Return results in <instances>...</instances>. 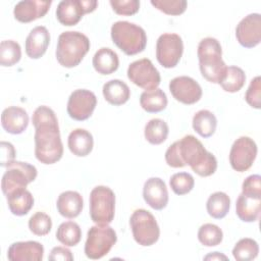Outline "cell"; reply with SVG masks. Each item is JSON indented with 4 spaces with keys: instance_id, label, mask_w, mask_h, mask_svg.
<instances>
[{
    "instance_id": "30",
    "label": "cell",
    "mask_w": 261,
    "mask_h": 261,
    "mask_svg": "<svg viewBox=\"0 0 261 261\" xmlns=\"http://www.w3.org/2000/svg\"><path fill=\"white\" fill-rule=\"evenodd\" d=\"M246 74L239 66H227L225 72L219 82L221 88L228 93L239 92L245 85Z\"/></svg>"
},
{
    "instance_id": "25",
    "label": "cell",
    "mask_w": 261,
    "mask_h": 261,
    "mask_svg": "<svg viewBox=\"0 0 261 261\" xmlns=\"http://www.w3.org/2000/svg\"><path fill=\"white\" fill-rule=\"evenodd\" d=\"M103 96L105 100L114 106H119L126 103L130 97L128 86L120 80H111L104 84Z\"/></svg>"
},
{
    "instance_id": "42",
    "label": "cell",
    "mask_w": 261,
    "mask_h": 261,
    "mask_svg": "<svg viewBox=\"0 0 261 261\" xmlns=\"http://www.w3.org/2000/svg\"><path fill=\"white\" fill-rule=\"evenodd\" d=\"M242 193L261 197V177L259 174L249 175L242 185Z\"/></svg>"
},
{
    "instance_id": "32",
    "label": "cell",
    "mask_w": 261,
    "mask_h": 261,
    "mask_svg": "<svg viewBox=\"0 0 261 261\" xmlns=\"http://www.w3.org/2000/svg\"><path fill=\"white\" fill-rule=\"evenodd\" d=\"M169 128L167 123L160 118H153L145 125V139L152 145H160L167 139Z\"/></svg>"
},
{
    "instance_id": "17",
    "label": "cell",
    "mask_w": 261,
    "mask_h": 261,
    "mask_svg": "<svg viewBox=\"0 0 261 261\" xmlns=\"http://www.w3.org/2000/svg\"><path fill=\"white\" fill-rule=\"evenodd\" d=\"M145 202L155 210H162L168 203V191L163 179L159 177L148 178L143 188Z\"/></svg>"
},
{
    "instance_id": "3",
    "label": "cell",
    "mask_w": 261,
    "mask_h": 261,
    "mask_svg": "<svg viewBox=\"0 0 261 261\" xmlns=\"http://www.w3.org/2000/svg\"><path fill=\"white\" fill-rule=\"evenodd\" d=\"M35 155L43 164H53L63 155L58 122L35 126Z\"/></svg>"
},
{
    "instance_id": "38",
    "label": "cell",
    "mask_w": 261,
    "mask_h": 261,
    "mask_svg": "<svg viewBox=\"0 0 261 261\" xmlns=\"http://www.w3.org/2000/svg\"><path fill=\"white\" fill-rule=\"evenodd\" d=\"M29 228L36 236H46L52 228V220L48 214L41 211L36 212L29 219Z\"/></svg>"
},
{
    "instance_id": "34",
    "label": "cell",
    "mask_w": 261,
    "mask_h": 261,
    "mask_svg": "<svg viewBox=\"0 0 261 261\" xmlns=\"http://www.w3.org/2000/svg\"><path fill=\"white\" fill-rule=\"evenodd\" d=\"M258 243L250 238L241 239L232 249V256L238 261H251L258 256Z\"/></svg>"
},
{
    "instance_id": "12",
    "label": "cell",
    "mask_w": 261,
    "mask_h": 261,
    "mask_svg": "<svg viewBox=\"0 0 261 261\" xmlns=\"http://www.w3.org/2000/svg\"><path fill=\"white\" fill-rule=\"evenodd\" d=\"M257 145L249 137L243 136L237 139L229 151V163L233 170L247 171L254 163L257 156Z\"/></svg>"
},
{
    "instance_id": "39",
    "label": "cell",
    "mask_w": 261,
    "mask_h": 261,
    "mask_svg": "<svg viewBox=\"0 0 261 261\" xmlns=\"http://www.w3.org/2000/svg\"><path fill=\"white\" fill-rule=\"evenodd\" d=\"M151 4L168 15H179L184 13L188 5L185 0H152Z\"/></svg>"
},
{
    "instance_id": "23",
    "label": "cell",
    "mask_w": 261,
    "mask_h": 261,
    "mask_svg": "<svg viewBox=\"0 0 261 261\" xmlns=\"http://www.w3.org/2000/svg\"><path fill=\"white\" fill-rule=\"evenodd\" d=\"M84 206V200L80 193L75 191H65L58 196L56 207L59 214L65 218L77 217Z\"/></svg>"
},
{
    "instance_id": "43",
    "label": "cell",
    "mask_w": 261,
    "mask_h": 261,
    "mask_svg": "<svg viewBox=\"0 0 261 261\" xmlns=\"http://www.w3.org/2000/svg\"><path fill=\"white\" fill-rule=\"evenodd\" d=\"M1 149V159L0 164L3 167H6L8 164L14 161L15 158V149L11 143L8 142H1L0 143Z\"/></svg>"
},
{
    "instance_id": "36",
    "label": "cell",
    "mask_w": 261,
    "mask_h": 261,
    "mask_svg": "<svg viewBox=\"0 0 261 261\" xmlns=\"http://www.w3.org/2000/svg\"><path fill=\"white\" fill-rule=\"evenodd\" d=\"M223 232L221 228L213 223H205L198 230L199 242L206 247H214L222 242Z\"/></svg>"
},
{
    "instance_id": "20",
    "label": "cell",
    "mask_w": 261,
    "mask_h": 261,
    "mask_svg": "<svg viewBox=\"0 0 261 261\" xmlns=\"http://www.w3.org/2000/svg\"><path fill=\"white\" fill-rule=\"evenodd\" d=\"M2 127L12 135H19L23 133L29 125L28 112L17 106H10L5 108L1 114Z\"/></svg>"
},
{
    "instance_id": "6",
    "label": "cell",
    "mask_w": 261,
    "mask_h": 261,
    "mask_svg": "<svg viewBox=\"0 0 261 261\" xmlns=\"http://www.w3.org/2000/svg\"><path fill=\"white\" fill-rule=\"evenodd\" d=\"M115 212L114 192L105 186H97L90 193V216L99 225L112 222Z\"/></svg>"
},
{
    "instance_id": "9",
    "label": "cell",
    "mask_w": 261,
    "mask_h": 261,
    "mask_svg": "<svg viewBox=\"0 0 261 261\" xmlns=\"http://www.w3.org/2000/svg\"><path fill=\"white\" fill-rule=\"evenodd\" d=\"M37 168L27 162L13 161L6 166L1 180V188L3 194L7 197L14 191L25 189L29 184L34 181L37 177Z\"/></svg>"
},
{
    "instance_id": "5",
    "label": "cell",
    "mask_w": 261,
    "mask_h": 261,
    "mask_svg": "<svg viewBox=\"0 0 261 261\" xmlns=\"http://www.w3.org/2000/svg\"><path fill=\"white\" fill-rule=\"evenodd\" d=\"M113 43L126 55H136L144 51L147 45L145 30L133 22L119 20L111 27Z\"/></svg>"
},
{
    "instance_id": "1",
    "label": "cell",
    "mask_w": 261,
    "mask_h": 261,
    "mask_svg": "<svg viewBox=\"0 0 261 261\" xmlns=\"http://www.w3.org/2000/svg\"><path fill=\"white\" fill-rule=\"evenodd\" d=\"M165 161L173 168L189 165L194 172L203 177L212 175L217 169L215 156L193 135H187L171 144L165 152Z\"/></svg>"
},
{
    "instance_id": "37",
    "label": "cell",
    "mask_w": 261,
    "mask_h": 261,
    "mask_svg": "<svg viewBox=\"0 0 261 261\" xmlns=\"http://www.w3.org/2000/svg\"><path fill=\"white\" fill-rule=\"evenodd\" d=\"M169 185L174 194L181 196L190 193L193 190L195 180L194 177L188 172H177L171 175Z\"/></svg>"
},
{
    "instance_id": "10",
    "label": "cell",
    "mask_w": 261,
    "mask_h": 261,
    "mask_svg": "<svg viewBox=\"0 0 261 261\" xmlns=\"http://www.w3.org/2000/svg\"><path fill=\"white\" fill-rule=\"evenodd\" d=\"M184 52V43L177 34H162L156 43L157 61L165 68L177 65Z\"/></svg>"
},
{
    "instance_id": "14",
    "label": "cell",
    "mask_w": 261,
    "mask_h": 261,
    "mask_svg": "<svg viewBox=\"0 0 261 261\" xmlns=\"http://www.w3.org/2000/svg\"><path fill=\"white\" fill-rule=\"evenodd\" d=\"M97 105L96 95L86 89H77L73 91L67 101L68 115L77 121L88 119L94 112Z\"/></svg>"
},
{
    "instance_id": "16",
    "label": "cell",
    "mask_w": 261,
    "mask_h": 261,
    "mask_svg": "<svg viewBox=\"0 0 261 261\" xmlns=\"http://www.w3.org/2000/svg\"><path fill=\"white\" fill-rule=\"evenodd\" d=\"M238 42L245 48H253L261 41V15L251 13L245 16L236 28Z\"/></svg>"
},
{
    "instance_id": "40",
    "label": "cell",
    "mask_w": 261,
    "mask_h": 261,
    "mask_svg": "<svg viewBox=\"0 0 261 261\" xmlns=\"http://www.w3.org/2000/svg\"><path fill=\"white\" fill-rule=\"evenodd\" d=\"M246 102L253 108L260 109L261 106V77L259 75L255 76L246 92L245 95Z\"/></svg>"
},
{
    "instance_id": "27",
    "label": "cell",
    "mask_w": 261,
    "mask_h": 261,
    "mask_svg": "<svg viewBox=\"0 0 261 261\" xmlns=\"http://www.w3.org/2000/svg\"><path fill=\"white\" fill-rule=\"evenodd\" d=\"M6 199L10 212L16 216L27 215L34 206V197L27 189L14 191Z\"/></svg>"
},
{
    "instance_id": "29",
    "label": "cell",
    "mask_w": 261,
    "mask_h": 261,
    "mask_svg": "<svg viewBox=\"0 0 261 261\" xmlns=\"http://www.w3.org/2000/svg\"><path fill=\"white\" fill-rule=\"evenodd\" d=\"M192 124L194 130L202 138H209L216 130L217 119L211 111L202 109L196 112L193 117Z\"/></svg>"
},
{
    "instance_id": "4",
    "label": "cell",
    "mask_w": 261,
    "mask_h": 261,
    "mask_svg": "<svg viewBox=\"0 0 261 261\" xmlns=\"http://www.w3.org/2000/svg\"><path fill=\"white\" fill-rule=\"evenodd\" d=\"M90 50V40L83 33L67 31L59 35L56 59L60 65L71 68L79 65Z\"/></svg>"
},
{
    "instance_id": "31",
    "label": "cell",
    "mask_w": 261,
    "mask_h": 261,
    "mask_svg": "<svg viewBox=\"0 0 261 261\" xmlns=\"http://www.w3.org/2000/svg\"><path fill=\"white\" fill-rule=\"evenodd\" d=\"M229 207L230 199L223 192H215L211 194L206 203L208 214L215 219L225 217L229 211Z\"/></svg>"
},
{
    "instance_id": "19",
    "label": "cell",
    "mask_w": 261,
    "mask_h": 261,
    "mask_svg": "<svg viewBox=\"0 0 261 261\" xmlns=\"http://www.w3.org/2000/svg\"><path fill=\"white\" fill-rule=\"evenodd\" d=\"M44 257V247L36 241L15 242L7 251V258L11 261H41Z\"/></svg>"
},
{
    "instance_id": "24",
    "label": "cell",
    "mask_w": 261,
    "mask_h": 261,
    "mask_svg": "<svg viewBox=\"0 0 261 261\" xmlns=\"http://www.w3.org/2000/svg\"><path fill=\"white\" fill-rule=\"evenodd\" d=\"M69 151L77 156L85 157L89 155L94 146V139L90 132L85 128H75L73 129L67 140Z\"/></svg>"
},
{
    "instance_id": "41",
    "label": "cell",
    "mask_w": 261,
    "mask_h": 261,
    "mask_svg": "<svg viewBox=\"0 0 261 261\" xmlns=\"http://www.w3.org/2000/svg\"><path fill=\"white\" fill-rule=\"evenodd\" d=\"M114 12L119 15H133L140 9L139 0H110Z\"/></svg>"
},
{
    "instance_id": "44",
    "label": "cell",
    "mask_w": 261,
    "mask_h": 261,
    "mask_svg": "<svg viewBox=\"0 0 261 261\" xmlns=\"http://www.w3.org/2000/svg\"><path fill=\"white\" fill-rule=\"evenodd\" d=\"M49 260L51 261H71L73 260V256L69 249L65 247H54L49 255Z\"/></svg>"
},
{
    "instance_id": "26",
    "label": "cell",
    "mask_w": 261,
    "mask_h": 261,
    "mask_svg": "<svg viewBox=\"0 0 261 261\" xmlns=\"http://www.w3.org/2000/svg\"><path fill=\"white\" fill-rule=\"evenodd\" d=\"M93 66L100 74H111L116 71L119 66L118 55L110 48L102 47L93 57Z\"/></svg>"
},
{
    "instance_id": "22",
    "label": "cell",
    "mask_w": 261,
    "mask_h": 261,
    "mask_svg": "<svg viewBox=\"0 0 261 261\" xmlns=\"http://www.w3.org/2000/svg\"><path fill=\"white\" fill-rule=\"evenodd\" d=\"M261 197L241 194L236 202V213L244 222H254L260 216Z\"/></svg>"
},
{
    "instance_id": "28",
    "label": "cell",
    "mask_w": 261,
    "mask_h": 261,
    "mask_svg": "<svg viewBox=\"0 0 261 261\" xmlns=\"http://www.w3.org/2000/svg\"><path fill=\"white\" fill-rule=\"evenodd\" d=\"M167 103L168 100L166 94L158 88L151 91H145L140 97L141 107L149 113H157L164 110Z\"/></svg>"
},
{
    "instance_id": "8",
    "label": "cell",
    "mask_w": 261,
    "mask_h": 261,
    "mask_svg": "<svg viewBox=\"0 0 261 261\" xmlns=\"http://www.w3.org/2000/svg\"><path fill=\"white\" fill-rule=\"evenodd\" d=\"M117 241L116 232L109 225H94L88 230L85 244V254L88 258L97 260L109 253Z\"/></svg>"
},
{
    "instance_id": "45",
    "label": "cell",
    "mask_w": 261,
    "mask_h": 261,
    "mask_svg": "<svg viewBox=\"0 0 261 261\" xmlns=\"http://www.w3.org/2000/svg\"><path fill=\"white\" fill-rule=\"evenodd\" d=\"M208 259H212V260H214V259H224V260H227V257L222 255V254H220L219 252H213L212 254L207 255L205 257V260H208Z\"/></svg>"
},
{
    "instance_id": "35",
    "label": "cell",
    "mask_w": 261,
    "mask_h": 261,
    "mask_svg": "<svg viewBox=\"0 0 261 261\" xmlns=\"http://www.w3.org/2000/svg\"><path fill=\"white\" fill-rule=\"evenodd\" d=\"M21 58V49L17 42L4 40L0 44V64L2 66H12Z\"/></svg>"
},
{
    "instance_id": "15",
    "label": "cell",
    "mask_w": 261,
    "mask_h": 261,
    "mask_svg": "<svg viewBox=\"0 0 261 261\" xmlns=\"http://www.w3.org/2000/svg\"><path fill=\"white\" fill-rule=\"evenodd\" d=\"M169 91L176 101L186 105L195 104L202 97L201 86L187 75L172 79L169 83Z\"/></svg>"
},
{
    "instance_id": "21",
    "label": "cell",
    "mask_w": 261,
    "mask_h": 261,
    "mask_svg": "<svg viewBox=\"0 0 261 261\" xmlns=\"http://www.w3.org/2000/svg\"><path fill=\"white\" fill-rule=\"evenodd\" d=\"M50 34L47 28L38 25L34 28L25 40V53L32 59L42 57L49 46Z\"/></svg>"
},
{
    "instance_id": "13",
    "label": "cell",
    "mask_w": 261,
    "mask_h": 261,
    "mask_svg": "<svg viewBox=\"0 0 261 261\" xmlns=\"http://www.w3.org/2000/svg\"><path fill=\"white\" fill-rule=\"evenodd\" d=\"M97 6L98 2L95 0H63L56 8V17L63 25H75L86 13L93 12Z\"/></svg>"
},
{
    "instance_id": "7",
    "label": "cell",
    "mask_w": 261,
    "mask_h": 261,
    "mask_svg": "<svg viewBox=\"0 0 261 261\" xmlns=\"http://www.w3.org/2000/svg\"><path fill=\"white\" fill-rule=\"evenodd\" d=\"M135 241L144 247L154 245L160 237V228L154 215L145 209H137L129 218Z\"/></svg>"
},
{
    "instance_id": "2",
    "label": "cell",
    "mask_w": 261,
    "mask_h": 261,
    "mask_svg": "<svg viewBox=\"0 0 261 261\" xmlns=\"http://www.w3.org/2000/svg\"><path fill=\"white\" fill-rule=\"evenodd\" d=\"M197 55L202 76L210 83L219 84L227 67L222 60L220 43L212 37L202 39L198 45Z\"/></svg>"
},
{
    "instance_id": "18",
    "label": "cell",
    "mask_w": 261,
    "mask_h": 261,
    "mask_svg": "<svg viewBox=\"0 0 261 261\" xmlns=\"http://www.w3.org/2000/svg\"><path fill=\"white\" fill-rule=\"evenodd\" d=\"M52 1L22 0L13 9L14 18L20 22H31L43 17L49 10Z\"/></svg>"
},
{
    "instance_id": "11",
    "label": "cell",
    "mask_w": 261,
    "mask_h": 261,
    "mask_svg": "<svg viewBox=\"0 0 261 261\" xmlns=\"http://www.w3.org/2000/svg\"><path fill=\"white\" fill-rule=\"evenodd\" d=\"M127 77L133 84L146 91L157 89L161 82L159 71L148 58L132 62L127 68Z\"/></svg>"
},
{
    "instance_id": "33",
    "label": "cell",
    "mask_w": 261,
    "mask_h": 261,
    "mask_svg": "<svg viewBox=\"0 0 261 261\" xmlns=\"http://www.w3.org/2000/svg\"><path fill=\"white\" fill-rule=\"evenodd\" d=\"M56 239L67 247L76 246L82 239V230L80 225L74 221L62 222L56 231Z\"/></svg>"
}]
</instances>
